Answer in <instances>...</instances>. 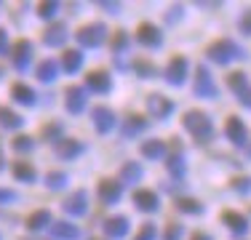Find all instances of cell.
Masks as SVG:
<instances>
[{
	"mask_svg": "<svg viewBox=\"0 0 251 240\" xmlns=\"http://www.w3.org/2000/svg\"><path fill=\"white\" fill-rule=\"evenodd\" d=\"M184 128H187L198 142H208L214 134V125H211V120H208V115L206 112H198V110H190L187 115H184Z\"/></svg>",
	"mask_w": 251,
	"mask_h": 240,
	"instance_id": "1",
	"label": "cell"
},
{
	"mask_svg": "<svg viewBox=\"0 0 251 240\" xmlns=\"http://www.w3.org/2000/svg\"><path fill=\"white\" fill-rule=\"evenodd\" d=\"M208 59L217 64H227L232 59H246V51L241 46H235L232 40H217L214 46H208Z\"/></svg>",
	"mask_w": 251,
	"mask_h": 240,
	"instance_id": "2",
	"label": "cell"
},
{
	"mask_svg": "<svg viewBox=\"0 0 251 240\" xmlns=\"http://www.w3.org/2000/svg\"><path fill=\"white\" fill-rule=\"evenodd\" d=\"M184 77H187V59L184 56H174L169 64V70H166V80L171 83V86H182Z\"/></svg>",
	"mask_w": 251,
	"mask_h": 240,
	"instance_id": "3",
	"label": "cell"
},
{
	"mask_svg": "<svg viewBox=\"0 0 251 240\" xmlns=\"http://www.w3.org/2000/svg\"><path fill=\"white\" fill-rule=\"evenodd\" d=\"M195 94L203 96V99H214L217 96V86H214L211 75H208L206 67H198V77H195Z\"/></svg>",
	"mask_w": 251,
	"mask_h": 240,
	"instance_id": "4",
	"label": "cell"
},
{
	"mask_svg": "<svg viewBox=\"0 0 251 240\" xmlns=\"http://www.w3.org/2000/svg\"><path fill=\"white\" fill-rule=\"evenodd\" d=\"M225 134H227V139H230L232 144H238V147H243V144H246V125H243L238 118H227Z\"/></svg>",
	"mask_w": 251,
	"mask_h": 240,
	"instance_id": "5",
	"label": "cell"
},
{
	"mask_svg": "<svg viewBox=\"0 0 251 240\" xmlns=\"http://www.w3.org/2000/svg\"><path fill=\"white\" fill-rule=\"evenodd\" d=\"M104 24H91V27H83L80 32H77V40H80L83 46H99L101 40H104Z\"/></svg>",
	"mask_w": 251,
	"mask_h": 240,
	"instance_id": "6",
	"label": "cell"
},
{
	"mask_svg": "<svg viewBox=\"0 0 251 240\" xmlns=\"http://www.w3.org/2000/svg\"><path fill=\"white\" fill-rule=\"evenodd\" d=\"M94 123H97V128L101 131V134H107V131L115 125V115H112V110H107V107H97V110L91 112Z\"/></svg>",
	"mask_w": 251,
	"mask_h": 240,
	"instance_id": "7",
	"label": "cell"
},
{
	"mask_svg": "<svg viewBox=\"0 0 251 240\" xmlns=\"http://www.w3.org/2000/svg\"><path fill=\"white\" fill-rule=\"evenodd\" d=\"M147 104H150V112H152V115H155V118H160V120L169 118V115H171V110H174V104H171V101L166 99V96H158V94L150 96V101H147Z\"/></svg>",
	"mask_w": 251,
	"mask_h": 240,
	"instance_id": "8",
	"label": "cell"
},
{
	"mask_svg": "<svg viewBox=\"0 0 251 240\" xmlns=\"http://www.w3.org/2000/svg\"><path fill=\"white\" fill-rule=\"evenodd\" d=\"M136 38H139V43L142 46H160V29L158 27H152V24H142L139 27V32H136Z\"/></svg>",
	"mask_w": 251,
	"mask_h": 240,
	"instance_id": "9",
	"label": "cell"
},
{
	"mask_svg": "<svg viewBox=\"0 0 251 240\" xmlns=\"http://www.w3.org/2000/svg\"><path fill=\"white\" fill-rule=\"evenodd\" d=\"M134 203L142 208V211H155L158 208V195L150 190H136L134 192Z\"/></svg>",
	"mask_w": 251,
	"mask_h": 240,
	"instance_id": "10",
	"label": "cell"
},
{
	"mask_svg": "<svg viewBox=\"0 0 251 240\" xmlns=\"http://www.w3.org/2000/svg\"><path fill=\"white\" fill-rule=\"evenodd\" d=\"M29 53H32L29 43H27V40H19L16 48H14V62H16V67H19V70H25L29 64Z\"/></svg>",
	"mask_w": 251,
	"mask_h": 240,
	"instance_id": "11",
	"label": "cell"
},
{
	"mask_svg": "<svg viewBox=\"0 0 251 240\" xmlns=\"http://www.w3.org/2000/svg\"><path fill=\"white\" fill-rule=\"evenodd\" d=\"M83 107H86V94H83V88H70L67 91V110L80 112Z\"/></svg>",
	"mask_w": 251,
	"mask_h": 240,
	"instance_id": "12",
	"label": "cell"
},
{
	"mask_svg": "<svg viewBox=\"0 0 251 240\" xmlns=\"http://www.w3.org/2000/svg\"><path fill=\"white\" fill-rule=\"evenodd\" d=\"M64 211H67V214H75V216L86 214V192H75V195L70 197L67 203H64Z\"/></svg>",
	"mask_w": 251,
	"mask_h": 240,
	"instance_id": "13",
	"label": "cell"
},
{
	"mask_svg": "<svg viewBox=\"0 0 251 240\" xmlns=\"http://www.w3.org/2000/svg\"><path fill=\"white\" fill-rule=\"evenodd\" d=\"M128 232V219L126 216H115V219L107 221V235L110 238H123Z\"/></svg>",
	"mask_w": 251,
	"mask_h": 240,
	"instance_id": "14",
	"label": "cell"
},
{
	"mask_svg": "<svg viewBox=\"0 0 251 240\" xmlns=\"http://www.w3.org/2000/svg\"><path fill=\"white\" fill-rule=\"evenodd\" d=\"M99 195L104 203H115L118 197H121V184L118 182H101L99 184Z\"/></svg>",
	"mask_w": 251,
	"mask_h": 240,
	"instance_id": "15",
	"label": "cell"
},
{
	"mask_svg": "<svg viewBox=\"0 0 251 240\" xmlns=\"http://www.w3.org/2000/svg\"><path fill=\"white\" fill-rule=\"evenodd\" d=\"M222 221L230 227L232 232H246V216L235 214V211H225L222 214Z\"/></svg>",
	"mask_w": 251,
	"mask_h": 240,
	"instance_id": "16",
	"label": "cell"
},
{
	"mask_svg": "<svg viewBox=\"0 0 251 240\" xmlns=\"http://www.w3.org/2000/svg\"><path fill=\"white\" fill-rule=\"evenodd\" d=\"M88 86L99 94H107L110 91V77H107V72H91L88 75Z\"/></svg>",
	"mask_w": 251,
	"mask_h": 240,
	"instance_id": "17",
	"label": "cell"
},
{
	"mask_svg": "<svg viewBox=\"0 0 251 240\" xmlns=\"http://www.w3.org/2000/svg\"><path fill=\"white\" fill-rule=\"evenodd\" d=\"M64 38H67V27L64 24H53L49 32H46V43L49 46H62Z\"/></svg>",
	"mask_w": 251,
	"mask_h": 240,
	"instance_id": "18",
	"label": "cell"
},
{
	"mask_svg": "<svg viewBox=\"0 0 251 240\" xmlns=\"http://www.w3.org/2000/svg\"><path fill=\"white\" fill-rule=\"evenodd\" d=\"M56 70H59V64L53 62V59H46V62H40V67H38V77L43 83H51L53 77H56Z\"/></svg>",
	"mask_w": 251,
	"mask_h": 240,
	"instance_id": "19",
	"label": "cell"
},
{
	"mask_svg": "<svg viewBox=\"0 0 251 240\" xmlns=\"http://www.w3.org/2000/svg\"><path fill=\"white\" fill-rule=\"evenodd\" d=\"M163 152H166V144L158 142V139L142 144V155H145V158H152L155 160V158H163Z\"/></svg>",
	"mask_w": 251,
	"mask_h": 240,
	"instance_id": "20",
	"label": "cell"
},
{
	"mask_svg": "<svg viewBox=\"0 0 251 240\" xmlns=\"http://www.w3.org/2000/svg\"><path fill=\"white\" fill-rule=\"evenodd\" d=\"M51 232H53L56 238H62V240H75V238H77V227L64 224V221H62V224H53Z\"/></svg>",
	"mask_w": 251,
	"mask_h": 240,
	"instance_id": "21",
	"label": "cell"
},
{
	"mask_svg": "<svg viewBox=\"0 0 251 240\" xmlns=\"http://www.w3.org/2000/svg\"><path fill=\"white\" fill-rule=\"evenodd\" d=\"M80 62H83L80 51H67V53H64V59H62V64H64V70H67V72H77V70H80Z\"/></svg>",
	"mask_w": 251,
	"mask_h": 240,
	"instance_id": "22",
	"label": "cell"
},
{
	"mask_svg": "<svg viewBox=\"0 0 251 240\" xmlns=\"http://www.w3.org/2000/svg\"><path fill=\"white\" fill-rule=\"evenodd\" d=\"M227 83H230V88H232V91H238V94H243L249 88V80H246L243 72H232V75L227 77Z\"/></svg>",
	"mask_w": 251,
	"mask_h": 240,
	"instance_id": "23",
	"label": "cell"
},
{
	"mask_svg": "<svg viewBox=\"0 0 251 240\" xmlns=\"http://www.w3.org/2000/svg\"><path fill=\"white\" fill-rule=\"evenodd\" d=\"M121 179H123V182H139V179H142V168L136 163H126L123 171H121Z\"/></svg>",
	"mask_w": 251,
	"mask_h": 240,
	"instance_id": "24",
	"label": "cell"
},
{
	"mask_svg": "<svg viewBox=\"0 0 251 240\" xmlns=\"http://www.w3.org/2000/svg\"><path fill=\"white\" fill-rule=\"evenodd\" d=\"M14 99L16 101H22V104H32L35 101V94H32V88H27V86H14Z\"/></svg>",
	"mask_w": 251,
	"mask_h": 240,
	"instance_id": "25",
	"label": "cell"
},
{
	"mask_svg": "<svg viewBox=\"0 0 251 240\" xmlns=\"http://www.w3.org/2000/svg\"><path fill=\"white\" fill-rule=\"evenodd\" d=\"M145 128H147V120L142 115H134V118H128V123H126V136L139 134V131H145Z\"/></svg>",
	"mask_w": 251,
	"mask_h": 240,
	"instance_id": "26",
	"label": "cell"
},
{
	"mask_svg": "<svg viewBox=\"0 0 251 240\" xmlns=\"http://www.w3.org/2000/svg\"><path fill=\"white\" fill-rule=\"evenodd\" d=\"M49 221H51L49 211H38V214H32V216H29L27 227H29V230H40V227H49Z\"/></svg>",
	"mask_w": 251,
	"mask_h": 240,
	"instance_id": "27",
	"label": "cell"
},
{
	"mask_svg": "<svg viewBox=\"0 0 251 240\" xmlns=\"http://www.w3.org/2000/svg\"><path fill=\"white\" fill-rule=\"evenodd\" d=\"M176 208L182 214H201L203 211V206L198 200H190V197H182V200H176Z\"/></svg>",
	"mask_w": 251,
	"mask_h": 240,
	"instance_id": "28",
	"label": "cell"
},
{
	"mask_svg": "<svg viewBox=\"0 0 251 240\" xmlns=\"http://www.w3.org/2000/svg\"><path fill=\"white\" fill-rule=\"evenodd\" d=\"M0 125H5V128H19V125H22V118L14 115L11 110H0Z\"/></svg>",
	"mask_w": 251,
	"mask_h": 240,
	"instance_id": "29",
	"label": "cell"
},
{
	"mask_svg": "<svg viewBox=\"0 0 251 240\" xmlns=\"http://www.w3.org/2000/svg\"><path fill=\"white\" fill-rule=\"evenodd\" d=\"M80 144L77 142H59V155H62V158H73V155H77L80 152Z\"/></svg>",
	"mask_w": 251,
	"mask_h": 240,
	"instance_id": "30",
	"label": "cell"
},
{
	"mask_svg": "<svg viewBox=\"0 0 251 240\" xmlns=\"http://www.w3.org/2000/svg\"><path fill=\"white\" fill-rule=\"evenodd\" d=\"M14 173H16V179H27V182H32V179H35V168L27 166V163H16Z\"/></svg>",
	"mask_w": 251,
	"mask_h": 240,
	"instance_id": "31",
	"label": "cell"
},
{
	"mask_svg": "<svg viewBox=\"0 0 251 240\" xmlns=\"http://www.w3.org/2000/svg\"><path fill=\"white\" fill-rule=\"evenodd\" d=\"M169 171L176 173V176H182V173H184V158H182V155H174V158L169 160Z\"/></svg>",
	"mask_w": 251,
	"mask_h": 240,
	"instance_id": "32",
	"label": "cell"
},
{
	"mask_svg": "<svg viewBox=\"0 0 251 240\" xmlns=\"http://www.w3.org/2000/svg\"><path fill=\"white\" fill-rule=\"evenodd\" d=\"M64 182H67V176H64V173H49V176H46V184L53 187V190L64 187Z\"/></svg>",
	"mask_w": 251,
	"mask_h": 240,
	"instance_id": "33",
	"label": "cell"
},
{
	"mask_svg": "<svg viewBox=\"0 0 251 240\" xmlns=\"http://www.w3.org/2000/svg\"><path fill=\"white\" fill-rule=\"evenodd\" d=\"M134 240H155V224H142L139 235H136Z\"/></svg>",
	"mask_w": 251,
	"mask_h": 240,
	"instance_id": "34",
	"label": "cell"
},
{
	"mask_svg": "<svg viewBox=\"0 0 251 240\" xmlns=\"http://www.w3.org/2000/svg\"><path fill=\"white\" fill-rule=\"evenodd\" d=\"M14 149H19V152L32 149V139H27V136H16V139H14Z\"/></svg>",
	"mask_w": 251,
	"mask_h": 240,
	"instance_id": "35",
	"label": "cell"
},
{
	"mask_svg": "<svg viewBox=\"0 0 251 240\" xmlns=\"http://www.w3.org/2000/svg\"><path fill=\"white\" fill-rule=\"evenodd\" d=\"M232 187H235L238 192H251V179H249V176L235 179V182H232Z\"/></svg>",
	"mask_w": 251,
	"mask_h": 240,
	"instance_id": "36",
	"label": "cell"
},
{
	"mask_svg": "<svg viewBox=\"0 0 251 240\" xmlns=\"http://www.w3.org/2000/svg\"><path fill=\"white\" fill-rule=\"evenodd\" d=\"M241 32L251 35V11H246V14L241 16Z\"/></svg>",
	"mask_w": 251,
	"mask_h": 240,
	"instance_id": "37",
	"label": "cell"
},
{
	"mask_svg": "<svg viewBox=\"0 0 251 240\" xmlns=\"http://www.w3.org/2000/svg\"><path fill=\"white\" fill-rule=\"evenodd\" d=\"M128 43V38H126V32H115V40H112V48L115 51H121V48Z\"/></svg>",
	"mask_w": 251,
	"mask_h": 240,
	"instance_id": "38",
	"label": "cell"
},
{
	"mask_svg": "<svg viewBox=\"0 0 251 240\" xmlns=\"http://www.w3.org/2000/svg\"><path fill=\"white\" fill-rule=\"evenodd\" d=\"M53 11H56V3H43L40 5V16H46V19H51Z\"/></svg>",
	"mask_w": 251,
	"mask_h": 240,
	"instance_id": "39",
	"label": "cell"
},
{
	"mask_svg": "<svg viewBox=\"0 0 251 240\" xmlns=\"http://www.w3.org/2000/svg\"><path fill=\"white\" fill-rule=\"evenodd\" d=\"M179 235H182V227H179V224H171L169 232H166V240H179Z\"/></svg>",
	"mask_w": 251,
	"mask_h": 240,
	"instance_id": "40",
	"label": "cell"
},
{
	"mask_svg": "<svg viewBox=\"0 0 251 240\" xmlns=\"http://www.w3.org/2000/svg\"><path fill=\"white\" fill-rule=\"evenodd\" d=\"M238 96H241V104L251 110V88H246V91H243V94H238Z\"/></svg>",
	"mask_w": 251,
	"mask_h": 240,
	"instance_id": "41",
	"label": "cell"
},
{
	"mask_svg": "<svg viewBox=\"0 0 251 240\" xmlns=\"http://www.w3.org/2000/svg\"><path fill=\"white\" fill-rule=\"evenodd\" d=\"M136 70H139L142 72V75H152V67H150V64H147V62H136Z\"/></svg>",
	"mask_w": 251,
	"mask_h": 240,
	"instance_id": "42",
	"label": "cell"
},
{
	"mask_svg": "<svg viewBox=\"0 0 251 240\" xmlns=\"http://www.w3.org/2000/svg\"><path fill=\"white\" fill-rule=\"evenodd\" d=\"M182 14H184V11L179 8V5H176V8H171V11H169V22H176V19H179V16H182Z\"/></svg>",
	"mask_w": 251,
	"mask_h": 240,
	"instance_id": "43",
	"label": "cell"
},
{
	"mask_svg": "<svg viewBox=\"0 0 251 240\" xmlns=\"http://www.w3.org/2000/svg\"><path fill=\"white\" fill-rule=\"evenodd\" d=\"M14 192H8V190H0V200H14Z\"/></svg>",
	"mask_w": 251,
	"mask_h": 240,
	"instance_id": "44",
	"label": "cell"
},
{
	"mask_svg": "<svg viewBox=\"0 0 251 240\" xmlns=\"http://www.w3.org/2000/svg\"><path fill=\"white\" fill-rule=\"evenodd\" d=\"M43 134H46V136H56V134H59V125H51V128L46 125V131H43Z\"/></svg>",
	"mask_w": 251,
	"mask_h": 240,
	"instance_id": "45",
	"label": "cell"
},
{
	"mask_svg": "<svg viewBox=\"0 0 251 240\" xmlns=\"http://www.w3.org/2000/svg\"><path fill=\"white\" fill-rule=\"evenodd\" d=\"M0 51H5V32L0 29Z\"/></svg>",
	"mask_w": 251,
	"mask_h": 240,
	"instance_id": "46",
	"label": "cell"
},
{
	"mask_svg": "<svg viewBox=\"0 0 251 240\" xmlns=\"http://www.w3.org/2000/svg\"><path fill=\"white\" fill-rule=\"evenodd\" d=\"M193 240H211V238H208V235H203V232H198V235H195Z\"/></svg>",
	"mask_w": 251,
	"mask_h": 240,
	"instance_id": "47",
	"label": "cell"
}]
</instances>
